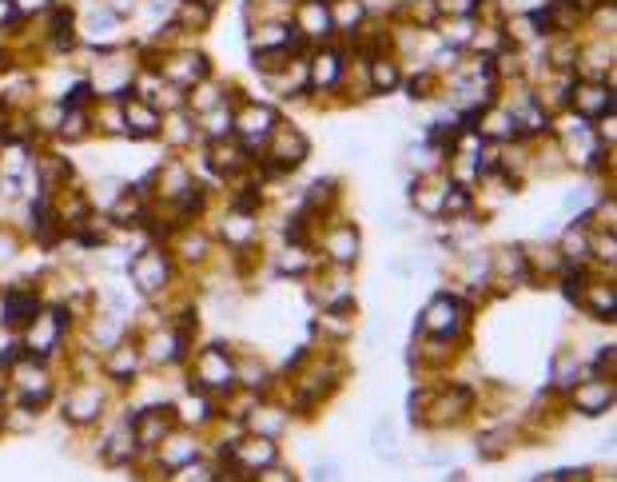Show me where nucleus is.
<instances>
[{
	"label": "nucleus",
	"mask_w": 617,
	"mask_h": 482,
	"mask_svg": "<svg viewBox=\"0 0 617 482\" xmlns=\"http://www.w3.org/2000/svg\"><path fill=\"white\" fill-rule=\"evenodd\" d=\"M195 383H200L204 391H232L235 387V367L224 347H207L200 355V363H195Z\"/></svg>",
	"instance_id": "obj_4"
},
{
	"label": "nucleus",
	"mask_w": 617,
	"mask_h": 482,
	"mask_svg": "<svg viewBox=\"0 0 617 482\" xmlns=\"http://www.w3.org/2000/svg\"><path fill=\"white\" fill-rule=\"evenodd\" d=\"M295 28H299V33H307V36H327V33H331V8H327V0H303Z\"/></svg>",
	"instance_id": "obj_10"
},
{
	"label": "nucleus",
	"mask_w": 617,
	"mask_h": 482,
	"mask_svg": "<svg viewBox=\"0 0 617 482\" xmlns=\"http://www.w3.org/2000/svg\"><path fill=\"white\" fill-rule=\"evenodd\" d=\"M68 327V311L52 307V311H36L33 319H28V351L36 355V359H45L60 347V335Z\"/></svg>",
	"instance_id": "obj_1"
},
{
	"label": "nucleus",
	"mask_w": 617,
	"mask_h": 482,
	"mask_svg": "<svg viewBox=\"0 0 617 482\" xmlns=\"http://www.w3.org/2000/svg\"><path fill=\"white\" fill-rule=\"evenodd\" d=\"M175 427V415L172 407H152V411H140L132 418V435H135V447H155L172 435Z\"/></svg>",
	"instance_id": "obj_6"
},
{
	"label": "nucleus",
	"mask_w": 617,
	"mask_h": 482,
	"mask_svg": "<svg viewBox=\"0 0 617 482\" xmlns=\"http://www.w3.org/2000/svg\"><path fill=\"white\" fill-rule=\"evenodd\" d=\"M585 311H590L593 319H613V287H590V299H582Z\"/></svg>",
	"instance_id": "obj_23"
},
{
	"label": "nucleus",
	"mask_w": 617,
	"mask_h": 482,
	"mask_svg": "<svg viewBox=\"0 0 617 482\" xmlns=\"http://www.w3.org/2000/svg\"><path fill=\"white\" fill-rule=\"evenodd\" d=\"M463 319H466L463 303L451 299V296H434L431 307L423 311V331H431L434 339H451V335L463 327Z\"/></svg>",
	"instance_id": "obj_5"
},
{
	"label": "nucleus",
	"mask_w": 617,
	"mask_h": 482,
	"mask_svg": "<svg viewBox=\"0 0 617 482\" xmlns=\"http://www.w3.org/2000/svg\"><path fill=\"white\" fill-rule=\"evenodd\" d=\"M327 251H331L334 264H354V259H359V232H354V227H347V224L334 227Z\"/></svg>",
	"instance_id": "obj_14"
},
{
	"label": "nucleus",
	"mask_w": 617,
	"mask_h": 482,
	"mask_svg": "<svg viewBox=\"0 0 617 482\" xmlns=\"http://www.w3.org/2000/svg\"><path fill=\"white\" fill-rule=\"evenodd\" d=\"M224 239L232 247H244V244H251V239H255V219L251 216H232L224 224Z\"/></svg>",
	"instance_id": "obj_22"
},
{
	"label": "nucleus",
	"mask_w": 617,
	"mask_h": 482,
	"mask_svg": "<svg viewBox=\"0 0 617 482\" xmlns=\"http://www.w3.org/2000/svg\"><path fill=\"white\" fill-rule=\"evenodd\" d=\"M232 458L239 467H247V470H271L275 467V458H279V447H275V438L271 435L244 438V443L232 447Z\"/></svg>",
	"instance_id": "obj_7"
},
{
	"label": "nucleus",
	"mask_w": 617,
	"mask_h": 482,
	"mask_svg": "<svg viewBox=\"0 0 617 482\" xmlns=\"http://www.w3.org/2000/svg\"><path fill=\"white\" fill-rule=\"evenodd\" d=\"M510 116H514V124H522L518 132H546V128H550V116H546V112L538 108L534 100H530V104H526V108H522V112H510Z\"/></svg>",
	"instance_id": "obj_24"
},
{
	"label": "nucleus",
	"mask_w": 617,
	"mask_h": 482,
	"mask_svg": "<svg viewBox=\"0 0 617 482\" xmlns=\"http://www.w3.org/2000/svg\"><path fill=\"white\" fill-rule=\"evenodd\" d=\"M562 247H566V256H570V259H582V256H585V247H590V244H585L582 224H578V232H570V236H566V244H562Z\"/></svg>",
	"instance_id": "obj_26"
},
{
	"label": "nucleus",
	"mask_w": 617,
	"mask_h": 482,
	"mask_svg": "<svg viewBox=\"0 0 617 482\" xmlns=\"http://www.w3.org/2000/svg\"><path fill=\"white\" fill-rule=\"evenodd\" d=\"M235 124H239V136H244V148H255V144H264L275 132V108H247Z\"/></svg>",
	"instance_id": "obj_9"
},
{
	"label": "nucleus",
	"mask_w": 617,
	"mask_h": 482,
	"mask_svg": "<svg viewBox=\"0 0 617 482\" xmlns=\"http://www.w3.org/2000/svg\"><path fill=\"white\" fill-rule=\"evenodd\" d=\"M598 256H602V259H610V264H613V236L598 239Z\"/></svg>",
	"instance_id": "obj_28"
},
{
	"label": "nucleus",
	"mask_w": 617,
	"mask_h": 482,
	"mask_svg": "<svg viewBox=\"0 0 617 482\" xmlns=\"http://www.w3.org/2000/svg\"><path fill=\"white\" fill-rule=\"evenodd\" d=\"M573 108L585 120H602L613 108V92L605 84H582V88H573Z\"/></svg>",
	"instance_id": "obj_8"
},
{
	"label": "nucleus",
	"mask_w": 617,
	"mask_h": 482,
	"mask_svg": "<svg viewBox=\"0 0 617 482\" xmlns=\"http://www.w3.org/2000/svg\"><path fill=\"white\" fill-rule=\"evenodd\" d=\"M610 403H613V387L610 383H585V387L573 391V407H578L582 415H602Z\"/></svg>",
	"instance_id": "obj_11"
},
{
	"label": "nucleus",
	"mask_w": 617,
	"mask_h": 482,
	"mask_svg": "<svg viewBox=\"0 0 617 482\" xmlns=\"http://www.w3.org/2000/svg\"><path fill=\"white\" fill-rule=\"evenodd\" d=\"M307 267H311V259L303 256V247H291L287 256H284V271H287V276H303Z\"/></svg>",
	"instance_id": "obj_25"
},
{
	"label": "nucleus",
	"mask_w": 617,
	"mask_h": 482,
	"mask_svg": "<svg viewBox=\"0 0 617 482\" xmlns=\"http://www.w3.org/2000/svg\"><path fill=\"white\" fill-rule=\"evenodd\" d=\"M40 311V303L33 291H8L5 296V319L13 323V327H20V323H28Z\"/></svg>",
	"instance_id": "obj_13"
},
{
	"label": "nucleus",
	"mask_w": 617,
	"mask_h": 482,
	"mask_svg": "<svg viewBox=\"0 0 617 482\" xmlns=\"http://www.w3.org/2000/svg\"><path fill=\"white\" fill-rule=\"evenodd\" d=\"M478 136H483V140H514L518 124L510 112H490L486 124H478Z\"/></svg>",
	"instance_id": "obj_18"
},
{
	"label": "nucleus",
	"mask_w": 617,
	"mask_h": 482,
	"mask_svg": "<svg viewBox=\"0 0 617 482\" xmlns=\"http://www.w3.org/2000/svg\"><path fill=\"white\" fill-rule=\"evenodd\" d=\"M311 144L299 128H275L271 132V167L275 172H295V167L307 160Z\"/></svg>",
	"instance_id": "obj_3"
},
{
	"label": "nucleus",
	"mask_w": 617,
	"mask_h": 482,
	"mask_svg": "<svg viewBox=\"0 0 617 482\" xmlns=\"http://www.w3.org/2000/svg\"><path fill=\"white\" fill-rule=\"evenodd\" d=\"M399 65L394 60H371V84H374V92H394L399 88Z\"/></svg>",
	"instance_id": "obj_21"
},
{
	"label": "nucleus",
	"mask_w": 617,
	"mask_h": 482,
	"mask_svg": "<svg viewBox=\"0 0 617 482\" xmlns=\"http://www.w3.org/2000/svg\"><path fill=\"white\" fill-rule=\"evenodd\" d=\"M135 367H140V351L128 347V343H120V347L112 351V359H108V375L124 383V379H132L135 375Z\"/></svg>",
	"instance_id": "obj_19"
},
{
	"label": "nucleus",
	"mask_w": 617,
	"mask_h": 482,
	"mask_svg": "<svg viewBox=\"0 0 617 482\" xmlns=\"http://www.w3.org/2000/svg\"><path fill=\"white\" fill-rule=\"evenodd\" d=\"M200 5H207V8H215V5H219V0H200Z\"/></svg>",
	"instance_id": "obj_30"
},
{
	"label": "nucleus",
	"mask_w": 617,
	"mask_h": 482,
	"mask_svg": "<svg viewBox=\"0 0 617 482\" xmlns=\"http://www.w3.org/2000/svg\"><path fill=\"white\" fill-rule=\"evenodd\" d=\"M128 132L132 136H155V132H160V116H155L152 104L128 100Z\"/></svg>",
	"instance_id": "obj_16"
},
{
	"label": "nucleus",
	"mask_w": 617,
	"mask_h": 482,
	"mask_svg": "<svg viewBox=\"0 0 617 482\" xmlns=\"http://www.w3.org/2000/svg\"><path fill=\"white\" fill-rule=\"evenodd\" d=\"M132 5H135V0H112V8H116V13H124V8L132 13Z\"/></svg>",
	"instance_id": "obj_29"
},
{
	"label": "nucleus",
	"mask_w": 617,
	"mask_h": 482,
	"mask_svg": "<svg viewBox=\"0 0 617 482\" xmlns=\"http://www.w3.org/2000/svg\"><path fill=\"white\" fill-rule=\"evenodd\" d=\"M343 76V56H334V52H323L315 56V65H311V84L323 92V88H334Z\"/></svg>",
	"instance_id": "obj_15"
},
{
	"label": "nucleus",
	"mask_w": 617,
	"mask_h": 482,
	"mask_svg": "<svg viewBox=\"0 0 617 482\" xmlns=\"http://www.w3.org/2000/svg\"><path fill=\"white\" fill-rule=\"evenodd\" d=\"M16 383L25 387L28 395L36 391V403L48 395V375H45V367H40V363H20V367H16Z\"/></svg>",
	"instance_id": "obj_20"
},
{
	"label": "nucleus",
	"mask_w": 617,
	"mask_h": 482,
	"mask_svg": "<svg viewBox=\"0 0 617 482\" xmlns=\"http://www.w3.org/2000/svg\"><path fill=\"white\" fill-rule=\"evenodd\" d=\"M16 20H20V13L13 0H0V25H16Z\"/></svg>",
	"instance_id": "obj_27"
},
{
	"label": "nucleus",
	"mask_w": 617,
	"mask_h": 482,
	"mask_svg": "<svg viewBox=\"0 0 617 482\" xmlns=\"http://www.w3.org/2000/svg\"><path fill=\"white\" fill-rule=\"evenodd\" d=\"M128 271H132V283L144 291V296L167 287V279H172V264H167V256H164V251H155V247L140 251V256L128 264Z\"/></svg>",
	"instance_id": "obj_2"
},
{
	"label": "nucleus",
	"mask_w": 617,
	"mask_h": 482,
	"mask_svg": "<svg viewBox=\"0 0 617 482\" xmlns=\"http://www.w3.org/2000/svg\"><path fill=\"white\" fill-rule=\"evenodd\" d=\"M212 164L219 167V172H239V167L247 164V148H239V144H232V136H227V144L212 140Z\"/></svg>",
	"instance_id": "obj_17"
},
{
	"label": "nucleus",
	"mask_w": 617,
	"mask_h": 482,
	"mask_svg": "<svg viewBox=\"0 0 617 482\" xmlns=\"http://www.w3.org/2000/svg\"><path fill=\"white\" fill-rule=\"evenodd\" d=\"M100 407H104V395L96 391V387H80V391L68 399V418L72 423H92V418L100 415Z\"/></svg>",
	"instance_id": "obj_12"
}]
</instances>
